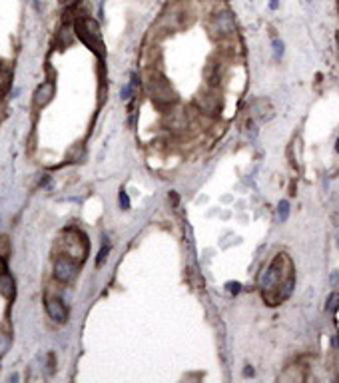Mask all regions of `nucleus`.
<instances>
[{"label": "nucleus", "instance_id": "nucleus-10", "mask_svg": "<svg viewBox=\"0 0 339 383\" xmlns=\"http://www.w3.org/2000/svg\"><path fill=\"white\" fill-rule=\"evenodd\" d=\"M108 253V248H102V251H100V255H98V266L104 262V255Z\"/></svg>", "mask_w": 339, "mask_h": 383}, {"label": "nucleus", "instance_id": "nucleus-1", "mask_svg": "<svg viewBox=\"0 0 339 383\" xmlns=\"http://www.w3.org/2000/svg\"><path fill=\"white\" fill-rule=\"evenodd\" d=\"M74 273H76V266H74V262L70 258H66V255H60L58 260L54 262V276L58 282H70L74 278Z\"/></svg>", "mask_w": 339, "mask_h": 383}, {"label": "nucleus", "instance_id": "nucleus-6", "mask_svg": "<svg viewBox=\"0 0 339 383\" xmlns=\"http://www.w3.org/2000/svg\"><path fill=\"white\" fill-rule=\"evenodd\" d=\"M0 294H2L4 298H8V300H12L14 294H16V289H14V280H12L10 273H6V271L0 273Z\"/></svg>", "mask_w": 339, "mask_h": 383}, {"label": "nucleus", "instance_id": "nucleus-8", "mask_svg": "<svg viewBox=\"0 0 339 383\" xmlns=\"http://www.w3.org/2000/svg\"><path fill=\"white\" fill-rule=\"evenodd\" d=\"M120 206H122L124 210H128V208H130V200H128V196H126V192H124V190L120 192Z\"/></svg>", "mask_w": 339, "mask_h": 383}, {"label": "nucleus", "instance_id": "nucleus-3", "mask_svg": "<svg viewBox=\"0 0 339 383\" xmlns=\"http://www.w3.org/2000/svg\"><path fill=\"white\" fill-rule=\"evenodd\" d=\"M150 90H152V98L156 102H174L176 100L172 88H170V84L164 78L162 80H154L152 84H150Z\"/></svg>", "mask_w": 339, "mask_h": 383}, {"label": "nucleus", "instance_id": "nucleus-7", "mask_svg": "<svg viewBox=\"0 0 339 383\" xmlns=\"http://www.w3.org/2000/svg\"><path fill=\"white\" fill-rule=\"evenodd\" d=\"M288 214H289L288 202H281V204H279V217H281V220H288Z\"/></svg>", "mask_w": 339, "mask_h": 383}, {"label": "nucleus", "instance_id": "nucleus-9", "mask_svg": "<svg viewBox=\"0 0 339 383\" xmlns=\"http://www.w3.org/2000/svg\"><path fill=\"white\" fill-rule=\"evenodd\" d=\"M337 301H339V296H337V294H333V296H331V300H327V307L335 309V307H337Z\"/></svg>", "mask_w": 339, "mask_h": 383}, {"label": "nucleus", "instance_id": "nucleus-2", "mask_svg": "<svg viewBox=\"0 0 339 383\" xmlns=\"http://www.w3.org/2000/svg\"><path fill=\"white\" fill-rule=\"evenodd\" d=\"M46 314L50 316V319L64 323L68 319V307L60 298H48L46 300Z\"/></svg>", "mask_w": 339, "mask_h": 383}, {"label": "nucleus", "instance_id": "nucleus-5", "mask_svg": "<svg viewBox=\"0 0 339 383\" xmlns=\"http://www.w3.org/2000/svg\"><path fill=\"white\" fill-rule=\"evenodd\" d=\"M52 94H54V84H52V82H44L38 90H36V96H34L36 106H44V104H48V102H50V98H52Z\"/></svg>", "mask_w": 339, "mask_h": 383}, {"label": "nucleus", "instance_id": "nucleus-11", "mask_svg": "<svg viewBox=\"0 0 339 383\" xmlns=\"http://www.w3.org/2000/svg\"><path fill=\"white\" fill-rule=\"evenodd\" d=\"M271 8H277V0H271Z\"/></svg>", "mask_w": 339, "mask_h": 383}, {"label": "nucleus", "instance_id": "nucleus-4", "mask_svg": "<svg viewBox=\"0 0 339 383\" xmlns=\"http://www.w3.org/2000/svg\"><path fill=\"white\" fill-rule=\"evenodd\" d=\"M214 22H216V30H218V34H232V32H234V18H232L228 12L216 14Z\"/></svg>", "mask_w": 339, "mask_h": 383}]
</instances>
